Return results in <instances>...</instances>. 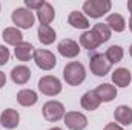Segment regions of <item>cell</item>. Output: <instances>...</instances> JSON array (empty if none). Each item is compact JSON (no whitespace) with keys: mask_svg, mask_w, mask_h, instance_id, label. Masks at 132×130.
I'll use <instances>...</instances> for the list:
<instances>
[{"mask_svg":"<svg viewBox=\"0 0 132 130\" xmlns=\"http://www.w3.org/2000/svg\"><path fill=\"white\" fill-rule=\"evenodd\" d=\"M129 29H131V32H132V15H131V18H129Z\"/></svg>","mask_w":132,"mask_h":130,"instance_id":"cell-31","label":"cell"},{"mask_svg":"<svg viewBox=\"0 0 132 130\" xmlns=\"http://www.w3.org/2000/svg\"><path fill=\"white\" fill-rule=\"evenodd\" d=\"M31 78V70L28 66H15L11 70V80L15 84H26Z\"/></svg>","mask_w":132,"mask_h":130,"instance_id":"cell-12","label":"cell"},{"mask_svg":"<svg viewBox=\"0 0 132 130\" xmlns=\"http://www.w3.org/2000/svg\"><path fill=\"white\" fill-rule=\"evenodd\" d=\"M129 54H131V57H132V44H131V48H129Z\"/></svg>","mask_w":132,"mask_h":130,"instance_id":"cell-33","label":"cell"},{"mask_svg":"<svg viewBox=\"0 0 132 130\" xmlns=\"http://www.w3.org/2000/svg\"><path fill=\"white\" fill-rule=\"evenodd\" d=\"M5 84H6V77H5V73L0 70V89H2Z\"/></svg>","mask_w":132,"mask_h":130,"instance_id":"cell-29","label":"cell"},{"mask_svg":"<svg viewBox=\"0 0 132 130\" xmlns=\"http://www.w3.org/2000/svg\"><path fill=\"white\" fill-rule=\"evenodd\" d=\"M34 61L42 70H51L57 64L55 55L46 49H35L34 51Z\"/></svg>","mask_w":132,"mask_h":130,"instance_id":"cell-6","label":"cell"},{"mask_svg":"<svg viewBox=\"0 0 132 130\" xmlns=\"http://www.w3.org/2000/svg\"><path fill=\"white\" fill-rule=\"evenodd\" d=\"M112 8L111 0H86L83 3V11L91 18H100Z\"/></svg>","mask_w":132,"mask_h":130,"instance_id":"cell-2","label":"cell"},{"mask_svg":"<svg viewBox=\"0 0 132 130\" xmlns=\"http://www.w3.org/2000/svg\"><path fill=\"white\" fill-rule=\"evenodd\" d=\"M49 130H63V129H60V127H52V129H49Z\"/></svg>","mask_w":132,"mask_h":130,"instance_id":"cell-32","label":"cell"},{"mask_svg":"<svg viewBox=\"0 0 132 130\" xmlns=\"http://www.w3.org/2000/svg\"><path fill=\"white\" fill-rule=\"evenodd\" d=\"M43 116L49 123H57L65 116V106L60 101H48L43 106Z\"/></svg>","mask_w":132,"mask_h":130,"instance_id":"cell-5","label":"cell"},{"mask_svg":"<svg viewBox=\"0 0 132 130\" xmlns=\"http://www.w3.org/2000/svg\"><path fill=\"white\" fill-rule=\"evenodd\" d=\"M34 51H35V48H34L31 43L23 41V43H20V44L15 46L14 55H15V58L20 60V61H29L31 58H34Z\"/></svg>","mask_w":132,"mask_h":130,"instance_id":"cell-11","label":"cell"},{"mask_svg":"<svg viewBox=\"0 0 132 130\" xmlns=\"http://www.w3.org/2000/svg\"><path fill=\"white\" fill-rule=\"evenodd\" d=\"M68 23L75 28V29H88L89 28V20L88 17L83 14V12H78V11H72L68 17Z\"/></svg>","mask_w":132,"mask_h":130,"instance_id":"cell-14","label":"cell"},{"mask_svg":"<svg viewBox=\"0 0 132 130\" xmlns=\"http://www.w3.org/2000/svg\"><path fill=\"white\" fill-rule=\"evenodd\" d=\"M57 49H59L60 55H63L65 58H74V57H77V55L80 54V46H78V43L74 41V40H71V38H63V40L59 43Z\"/></svg>","mask_w":132,"mask_h":130,"instance_id":"cell-9","label":"cell"},{"mask_svg":"<svg viewBox=\"0 0 132 130\" xmlns=\"http://www.w3.org/2000/svg\"><path fill=\"white\" fill-rule=\"evenodd\" d=\"M55 38H57V34L49 25H40V28H38V40H40L42 44H46V46L52 44L55 41Z\"/></svg>","mask_w":132,"mask_h":130,"instance_id":"cell-20","label":"cell"},{"mask_svg":"<svg viewBox=\"0 0 132 130\" xmlns=\"http://www.w3.org/2000/svg\"><path fill=\"white\" fill-rule=\"evenodd\" d=\"M2 37L8 44H12V46H17V44L23 43V34L17 28H6L2 34Z\"/></svg>","mask_w":132,"mask_h":130,"instance_id":"cell-22","label":"cell"},{"mask_svg":"<svg viewBox=\"0 0 132 130\" xmlns=\"http://www.w3.org/2000/svg\"><path fill=\"white\" fill-rule=\"evenodd\" d=\"M103 130H123V127L118 126L117 123H109V124H106V127Z\"/></svg>","mask_w":132,"mask_h":130,"instance_id":"cell-28","label":"cell"},{"mask_svg":"<svg viewBox=\"0 0 132 130\" xmlns=\"http://www.w3.org/2000/svg\"><path fill=\"white\" fill-rule=\"evenodd\" d=\"M92 32L97 35L100 43H106L111 38V29H109V26L106 23H97V25H94Z\"/></svg>","mask_w":132,"mask_h":130,"instance_id":"cell-25","label":"cell"},{"mask_svg":"<svg viewBox=\"0 0 132 130\" xmlns=\"http://www.w3.org/2000/svg\"><path fill=\"white\" fill-rule=\"evenodd\" d=\"M106 58H108V61L111 63V64H115V63H120L121 60H123V55H125V51H123V48L121 46H118V44H114V46H111L108 51H106Z\"/></svg>","mask_w":132,"mask_h":130,"instance_id":"cell-24","label":"cell"},{"mask_svg":"<svg viewBox=\"0 0 132 130\" xmlns=\"http://www.w3.org/2000/svg\"><path fill=\"white\" fill-rule=\"evenodd\" d=\"M12 22H14V25H17V28L29 29V28H32L34 22H35V17H34V14L29 9L17 8V9L12 11Z\"/></svg>","mask_w":132,"mask_h":130,"instance_id":"cell-7","label":"cell"},{"mask_svg":"<svg viewBox=\"0 0 132 130\" xmlns=\"http://www.w3.org/2000/svg\"><path fill=\"white\" fill-rule=\"evenodd\" d=\"M128 9H129V12H131V15H132V0L128 2Z\"/></svg>","mask_w":132,"mask_h":130,"instance_id":"cell-30","label":"cell"},{"mask_svg":"<svg viewBox=\"0 0 132 130\" xmlns=\"http://www.w3.org/2000/svg\"><path fill=\"white\" fill-rule=\"evenodd\" d=\"M106 25L109 26V29L115 31V32H123L126 28V22L120 14H111L106 18Z\"/></svg>","mask_w":132,"mask_h":130,"instance_id":"cell-23","label":"cell"},{"mask_svg":"<svg viewBox=\"0 0 132 130\" xmlns=\"http://www.w3.org/2000/svg\"><path fill=\"white\" fill-rule=\"evenodd\" d=\"M17 101L20 106H25V107H31L34 106L37 101H38V97L37 94L34 92L32 89H23L17 94Z\"/></svg>","mask_w":132,"mask_h":130,"instance_id":"cell-21","label":"cell"},{"mask_svg":"<svg viewBox=\"0 0 132 130\" xmlns=\"http://www.w3.org/2000/svg\"><path fill=\"white\" fill-rule=\"evenodd\" d=\"M80 44L85 49H88L89 52H94L101 43L98 41L97 35L92 32V31H85V32L81 34V37H80Z\"/></svg>","mask_w":132,"mask_h":130,"instance_id":"cell-16","label":"cell"},{"mask_svg":"<svg viewBox=\"0 0 132 130\" xmlns=\"http://www.w3.org/2000/svg\"><path fill=\"white\" fill-rule=\"evenodd\" d=\"M9 61V49L3 44H0V66L6 64Z\"/></svg>","mask_w":132,"mask_h":130,"instance_id":"cell-26","label":"cell"},{"mask_svg":"<svg viewBox=\"0 0 132 130\" xmlns=\"http://www.w3.org/2000/svg\"><path fill=\"white\" fill-rule=\"evenodd\" d=\"M112 81L118 87H128L131 84V72L125 67H118L112 72Z\"/></svg>","mask_w":132,"mask_h":130,"instance_id":"cell-15","label":"cell"},{"mask_svg":"<svg viewBox=\"0 0 132 130\" xmlns=\"http://www.w3.org/2000/svg\"><path fill=\"white\" fill-rule=\"evenodd\" d=\"M25 5L28 6V9H40L43 5H45V0H25Z\"/></svg>","mask_w":132,"mask_h":130,"instance_id":"cell-27","label":"cell"},{"mask_svg":"<svg viewBox=\"0 0 132 130\" xmlns=\"http://www.w3.org/2000/svg\"><path fill=\"white\" fill-rule=\"evenodd\" d=\"M65 124L71 130H83L88 126V118L80 112H68L63 116Z\"/></svg>","mask_w":132,"mask_h":130,"instance_id":"cell-8","label":"cell"},{"mask_svg":"<svg viewBox=\"0 0 132 130\" xmlns=\"http://www.w3.org/2000/svg\"><path fill=\"white\" fill-rule=\"evenodd\" d=\"M111 63L108 61L106 55L104 54H100V52H89V67H91V72L97 77H104L109 73L111 70Z\"/></svg>","mask_w":132,"mask_h":130,"instance_id":"cell-3","label":"cell"},{"mask_svg":"<svg viewBox=\"0 0 132 130\" xmlns=\"http://www.w3.org/2000/svg\"><path fill=\"white\" fill-rule=\"evenodd\" d=\"M95 94H97V97L100 98L101 103H111L117 97V89H115V86H112L109 83H104V84H100L95 89Z\"/></svg>","mask_w":132,"mask_h":130,"instance_id":"cell-13","label":"cell"},{"mask_svg":"<svg viewBox=\"0 0 132 130\" xmlns=\"http://www.w3.org/2000/svg\"><path fill=\"white\" fill-rule=\"evenodd\" d=\"M114 118L117 123L123 126H131L132 124V109L128 106H118L114 112Z\"/></svg>","mask_w":132,"mask_h":130,"instance_id":"cell-18","label":"cell"},{"mask_svg":"<svg viewBox=\"0 0 132 130\" xmlns=\"http://www.w3.org/2000/svg\"><path fill=\"white\" fill-rule=\"evenodd\" d=\"M20 123V115L14 109H6L0 115V124L5 129H15Z\"/></svg>","mask_w":132,"mask_h":130,"instance_id":"cell-10","label":"cell"},{"mask_svg":"<svg viewBox=\"0 0 132 130\" xmlns=\"http://www.w3.org/2000/svg\"><path fill=\"white\" fill-rule=\"evenodd\" d=\"M37 17L40 20V25H49L54 20V17H55V11H54L52 5L45 2V5L37 11Z\"/></svg>","mask_w":132,"mask_h":130,"instance_id":"cell-19","label":"cell"},{"mask_svg":"<svg viewBox=\"0 0 132 130\" xmlns=\"http://www.w3.org/2000/svg\"><path fill=\"white\" fill-rule=\"evenodd\" d=\"M63 78L69 86H78L85 81L86 78V70L85 66L78 61H71L63 69Z\"/></svg>","mask_w":132,"mask_h":130,"instance_id":"cell-1","label":"cell"},{"mask_svg":"<svg viewBox=\"0 0 132 130\" xmlns=\"http://www.w3.org/2000/svg\"><path fill=\"white\" fill-rule=\"evenodd\" d=\"M100 98L97 97V94H95V90H89V92H86L81 99H80V104H81V107L85 109V110H89V112H92V110H95L97 107L100 106Z\"/></svg>","mask_w":132,"mask_h":130,"instance_id":"cell-17","label":"cell"},{"mask_svg":"<svg viewBox=\"0 0 132 130\" xmlns=\"http://www.w3.org/2000/svg\"><path fill=\"white\" fill-rule=\"evenodd\" d=\"M38 90L43 95L48 97H55L62 92V83L57 77L52 75H45L38 80Z\"/></svg>","mask_w":132,"mask_h":130,"instance_id":"cell-4","label":"cell"}]
</instances>
